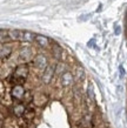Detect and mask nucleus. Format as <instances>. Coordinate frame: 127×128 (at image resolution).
Instances as JSON below:
<instances>
[{
	"label": "nucleus",
	"mask_w": 127,
	"mask_h": 128,
	"mask_svg": "<svg viewBox=\"0 0 127 128\" xmlns=\"http://www.w3.org/2000/svg\"><path fill=\"white\" fill-rule=\"evenodd\" d=\"M27 74H28V68H27V66L21 65V66H19L16 70V72H14V76H16L17 79H19V80H25L26 76H27Z\"/></svg>",
	"instance_id": "nucleus-1"
},
{
	"label": "nucleus",
	"mask_w": 127,
	"mask_h": 128,
	"mask_svg": "<svg viewBox=\"0 0 127 128\" xmlns=\"http://www.w3.org/2000/svg\"><path fill=\"white\" fill-rule=\"evenodd\" d=\"M12 95H13V98H16V99H21V98L25 95V89H24L23 86H19L17 85L13 87V89H12Z\"/></svg>",
	"instance_id": "nucleus-2"
},
{
	"label": "nucleus",
	"mask_w": 127,
	"mask_h": 128,
	"mask_svg": "<svg viewBox=\"0 0 127 128\" xmlns=\"http://www.w3.org/2000/svg\"><path fill=\"white\" fill-rule=\"evenodd\" d=\"M52 76H53V70H52L51 67H48V68L45 70V72H44V74H42V80H44V82L48 84V82L51 81Z\"/></svg>",
	"instance_id": "nucleus-3"
},
{
	"label": "nucleus",
	"mask_w": 127,
	"mask_h": 128,
	"mask_svg": "<svg viewBox=\"0 0 127 128\" xmlns=\"http://www.w3.org/2000/svg\"><path fill=\"white\" fill-rule=\"evenodd\" d=\"M34 64H35V66L39 67V68H44V67L46 66V58L44 55H38L34 59Z\"/></svg>",
	"instance_id": "nucleus-4"
},
{
	"label": "nucleus",
	"mask_w": 127,
	"mask_h": 128,
	"mask_svg": "<svg viewBox=\"0 0 127 128\" xmlns=\"http://www.w3.org/2000/svg\"><path fill=\"white\" fill-rule=\"evenodd\" d=\"M72 81H73V78H72V74L71 73H65L64 75L61 76V82L64 86H69L71 84H72Z\"/></svg>",
	"instance_id": "nucleus-5"
},
{
	"label": "nucleus",
	"mask_w": 127,
	"mask_h": 128,
	"mask_svg": "<svg viewBox=\"0 0 127 128\" xmlns=\"http://www.w3.org/2000/svg\"><path fill=\"white\" fill-rule=\"evenodd\" d=\"M14 113H16L17 115H23V114H25V106L23 105H17L16 107H14Z\"/></svg>",
	"instance_id": "nucleus-6"
},
{
	"label": "nucleus",
	"mask_w": 127,
	"mask_h": 128,
	"mask_svg": "<svg viewBox=\"0 0 127 128\" xmlns=\"http://www.w3.org/2000/svg\"><path fill=\"white\" fill-rule=\"evenodd\" d=\"M34 39V35L30 33V32H24L23 35V40H27V41H31V40Z\"/></svg>",
	"instance_id": "nucleus-7"
},
{
	"label": "nucleus",
	"mask_w": 127,
	"mask_h": 128,
	"mask_svg": "<svg viewBox=\"0 0 127 128\" xmlns=\"http://www.w3.org/2000/svg\"><path fill=\"white\" fill-rule=\"evenodd\" d=\"M37 41H38L40 45H42V46H46L47 44H48L47 39L46 38H44V36H37Z\"/></svg>",
	"instance_id": "nucleus-8"
}]
</instances>
